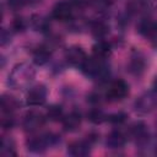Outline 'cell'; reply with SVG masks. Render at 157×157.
Returning a JSON list of instances; mask_svg holds the SVG:
<instances>
[{"label": "cell", "instance_id": "1", "mask_svg": "<svg viewBox=\"0 0 157 157\" xmlns=\"http://www.w3.org/2000/svg\"><path fill=\"white\" fill-rule=\"evenodd\" d=\"M34 70L28 64H17L9 75V83L13 88H26L34 78Z\"/></svg>", "mask_w": 157, "mask_h": 157}, {"label": "cell", "instance_id": "2", "mask_svg": "<svg viewBox=\"0 0 157 157\" xmlns=\"http://www.w3.org/2000/svg\"><path fill=\"white\" fill-rule=\"evenodd\" d=\"M81 70L83 71L85 75L94 77V78H99V80H104L109 75L108 66L105 64H103L102 59H99L97 56L86 58V60L81 65Z\"/></svg>", "mask_w": 157, "mask_h": 157}, {"label": "cell", "instance_id": "3", "mask_svg": "<svg viewBox=\"0 0 157 157\" xmlns=\"http://www.w3.org/2000/svg\"><path fill=\"white\" fill-rule=\"evenodd\" d=\"M56 140H58L56 136H52L50 134L42 136H33L27 140V148L33 153H42L48 148V146L54 144V141Z\"/></svg>", "mask_w": 157, "mask_h": 157}, {"label": "cell", "instance_id": "4", "mask_svg": "<svg viewBox=\"0 0 157 157\" xmlns=\"http://www.w3.org/2000/svg\"><path fill=\"white\" fill-rule=\"evenodd\" d=\"M129 93V86L124 80H115L110 83L107 91V98L110 101H120Z\"/></svg>", "mask_w": 157, "mask_h": 157}, {"label": "cell", "instance_id": "5", "mask_svg": "<svg viewBox=\"0 0 157 157\" xmlns=\"http://www.w3.org/2000/svg\"><path fill=\"white\" fill-rule=\"evenodd\" d=\"M47 99V88L44 85H37L28 91L27 104L28 105H42Z\"/></svg>", "mask_w": 157, "mask_h": 157}, {"label": "cell", "instance_id": "6", "mask_svg": "<svg viewBox=\"0 0 157 157\" xmlns=\"http://www.w3.org/2000/svg\"><path fill=\"white\" fill-rule=\"evenodd\" d=\"M65 58H66V60H67V63L70 65L81 67V65L83 64V61L86 60L87 56H86V53H85V50L82 48L75 45V47H71V48H69L66 50Z\"/></svg>", "mask_w": 157, "mask_h": 157}, {"label": "cell", "instance_id": "7", "mask_svg": "<svg viewBox=\"0 0 157 157\" xmlns=\"http://www.w3.org/2000/svg\"><path fill=\"white\" fill-rule=\"evenodd\" d=\"M156 103H157L156 96H155L152 92H148V93L141 96V97L136 101L135 108H136V110L140 112V113H147V112H150V110H152V109L155 108Z\"/></svg>", "mask_w": 157, "mask_h": 157}, {"label": "cell", "instance_id": "8", "mask_svg": "<svg viewBox=\"0 0 157 157\" xmlns=\"http://www.w3.org/2000/svg\"><path fill=\"white\" fill-rule=\"evenodd\" d=\"M44 123V118L40 113L37 112H29L26 114L25 120H23V128L27 131H34L39 129Z\"/></svg>", "mask_w": 157, "mask_h": 157}, {"label": "cell", "instance_id": "9", "mask_svg": "<svg viewBox=\"0 0 157 157\" xmlns=\"http://www.w3.org/2000/svg\"><path fill=\"white\" fill-rule=\"evenodd\" d=\"M53 17L55 20L59 21H67L71 15H72V7L71 4L66 2V1H60L58 2L54 7H53V12H52Z\"/></svg>", "mask_w": 157, "mask_h": 157}, {"label": "cell", "instance_id": "10", "mask_svg": "<svg viewBox=\"0 0 157 157\" xmlns=\"http://www.w3.org/2000/svg\"><path fill=\"white\" fill-rule=\"evenodd\" d=\"M91 150V141H75L72 144L69 145L67 148V153L75 157H81V156H86L90 153Z\"/></svg>", "mask_w": 157, "mask_h": 157}, {"label": "cell", "instance_id": "11", "mask_svg": "<svg viewBox=\"0 0 157 157\" xmlns=\"http://www.w3.org/2000/svg\"><path fill=\"white\" fill-rule=\"evenodd\" d=\"M107 146L112 150H115V148H120L125 145V136L120 132V131H112L108 136H107V141H105Z\"/></svg>", "mask_w": 157, "mask_h": 157}, {"label": "cell", "instance_id": "12", "mask_svg": "<svg viewBox=\"0 0 157 157\" xmlns=\"http://www.w3.org/2000/svg\"><path fill=\"white\" fill-rule=\"evenodd\" d=\"M81 124V115L76 112H71L70 114L65 115L63 118V125L65 128V130L67 131H74L76 130Z\"/></svg>", "mask_w": 157, "mask_h": 157}, {"label": "cell", "instance_id": "13", "mask_svg": "<svg viewBox=\"0 0 157 157\" xmlns=\"http://www.w3.org/2000/svg\"><path fill=\"white\" fill-rule=\"evenodd\" d=\"M131 134L134 135V137H136L137 142H145L148 139V134H147V128L142 121H136L131 125L130 129Z\"/></svg>", "mask_w": 157, "mask_h": 157}, {"label": "cell", "instance_id": "14", "mask_svg": "<svg viewBox=\"0 0 157 157\" xmlns=\"http://www.w3.org/2000/svg\"><path fill=\"white\" fill-rule=\"evenodd\" d=\"M137 29L145 37H155L157 34V23L151 20H142L139 23Z\"/></svg>", "mask_w": 157, "mask_h": 157}, {"label": "cell", "instance_id": "15", "mask_svg": "<svg viewBox=\"0 0 157 157\" xmlns=\"http://www.w3.org/2000/svg\"><path fill=\"white\" fill-rule=\"evenodd\" d=\"M92 52H93L94 56H97L99 59H104V58L109 56V54H110V45L107 42H98L92 47Z\"/></svg>", "mask_w": 157, "mask_h": 157}, {"label": "cell", "instance_id": "16", "mask_svg": "<svg viewBox=\"0 0 157 157\" xmlns=\"http://www.w3.org/2000/svg\"><path fill=\"white\" fill-rule=\"evenodd\" d=\"M49 59H50V52L48 50V48L44 47L38 48L33 54V61L37 65H44L49 61Z\"/></svg>", "mask_w": 157, "mask_h": 157}, {"label": "cell", "instance_id": "17", "mask_svg": "<svg viewBox=\"0 0 157 157\" xmlns=\"http://www.w3.org/2000/svg\"><path fill=\"white\" fill-rule=\"evenodd\" d=\"M17 107H18V102L13 97H11V96H2V98H1V109H2L4 113L10 114Z\"/></svg>", "mask_w": 157, "mask_h": 157}, {"label": "cell", "instance_id": "18", "mask_svg": "<svg viewBox=\"0 0 157 157\" xmlns=\"http://www.w3.org/2000/svg\"><path fill=\"white\" fill-rule=\"evenodd\" d=\"M0 153H1V156H4V157L15 156V155H16V151H15V142H13L11 139H2Z\"/></svg>", "mask_w": 157, "mask_h": 157}, {"label": "cell", "instance_id": "19", "mask_svg": "<svg viewBox=\"0 0 157 157\" xmlns=\"http://www.w3.org/2000/svg\"><path fill=\"white\" fill-rule=\"evenodd\" d=\"M47 118L49 120H53V121H58V120H63V108L61 105H58V104H52L50 107H48V110H47Z\"/></svg>", "mask_w": 157, "mask_h": 157}, {"label": "cell", "instance_id": "20", "mask_svg": "<svg viewBox=\"0 0 157 157\" xmlns=\"http://www.w3.org/2000/svg\"><path fill=\"white\" fill-rule=\"evenodd\" d=\"M126 7L131 13H141V12L146 11L147 5L144 0H130L128 2Z\"/></svg>", "mask_w": 157, "mask_h": 157}, {"label": "cell", "instance_id": "21", "mask_svg": "<svg viewBox=\"0 0 157 157\" xmlns=\"http://www.w3.org/2000/svg\"><path fill=\"white\" fill-rule=\"evenodd\" d=\"M92 33L96 37H103L108 33V26L102 21H96L92 23Z\"/></svg>", "mask_w": 157, "mask_h": 157}, {"label": "cell", "instance_id": "22", "mask_svg": "<svg viewBox=\"0 0 157 157\" xmlns=\"http://www.w3.org/2000/svg\"><path fill=\"white\" fill-rule=\"evenodd\" d=\"M88 119H90L92 123H94V124H101V123H103L104 120H107L108 117H107L101 109L97 108V109H93V110L90 112Z\"/></svg>", "mask_w": 157, "mask_h": 157}, {"label": "cell", "instance_id": "23", "mask_svg": "<svg viewBox=\"0 0 157 157\" xmlns=\"http://www.w3.org/2000/svg\"><path fill=\"white\" fill-rule=\"evenodd\" d=\"M144 70V63L140 60V59H134L131 63H130V71L135 75H139L141 74Z\"/></svg>", "mask_w": 157, "mask_h": 157}, {"label": "cell", "instance_id": "24", "mask_svg": "<svg viewBox=\"0 0 157 157\" xmlns=\"http://www.w3.org/2000/svg\"><path fill=\"white\" fill-rule=\"evenodd\" d=\"M125 119H126V114L123 112H118V113H114L108 117V120L113 124H121L125 121Z\"/></svg>", "mask_w": 157, "mask_h": 157}, {"label": "cell", "instance_id": "25", "mask_svg": "<svg viewBox=\"0 0 157 157\" xmlns=\"http://www.w3.org/2000/svg\"><path fill=\"white\" fill-rule=\"evenodd\" d=\"M32 23H33V27L37 31H44L47 28V22L44 21V18H42L39 16H33Z\"/></svg>", "mask_w": 157, "mask_h": 157}, {"label": "cell", "instance_id": "26", "mask_svg": "<svg viewBox=\"0 0 157 157\" xmlns=\"http://www.w3.org/2000/svg\"><path fill=\"white\" fill-rule=\"evenodd\" d=\"M12 26H13V29H16V31H22V29L26 28V23H25L23 18H20V17L15 18Z\"/></svg>", "mask_w": 157, "mask_h": 157}, {"label": "cell", "instance_id": "27", "mask_svg": "<svg viewBox=\"0 0 157 157\" xmlns=\"http://www.w3.org/2000/svg\"><path fill=\"white\" fill-rule=\"evenodd\" d=\"M96 9H107L110 5V0H93Z\"/></svg>", "mask_w": 157, "mask_h": 157}, {"label": "cell", "instance_id": "28", "mask_svg": "<svg viewBox=\"0 0 157 157\" xmlns=\"http://www.w3.org/2000/svg\"><path fill=\"white\" fill-rule=\"evenodd\" d=\"M1 125H2V128L9 129V128H11V126L13 125V119H12L11 117L2 118V120H1Z\"/></svg>", "mask_w": 157, "mask_h": 157}, {"label": "cell", "instance_id": "29", "mask_svg": "<svg viewBox=\"0 0 157 157\" xmlns=\"http://www.w3.org/2000/svg\"><path fill=\"white\" fill-rule=\"evenodd\" d=\"M7 42H10V33L7 34L6 29H2V32H1V45H5Z\"/></svg>", "mask_w": 157, "mask_h": 157}, {"label": "cell", "instance_id": "30", "mask_svg": "<svg viewBox=\"0 0 157 157\" xmlns=\"http://www.w3.org/2000/svg\"><path fill=\"white\" fill-rule=\"evenodd\" d=\"M88 4V0H72V5L77 7H85Z\"/></svg>", "mask_w": 157, "mask_h": 157}, {"label": "cell", "instance_id": "31", "mask_svg": "<svg viewBox=\"0 0 157 157\" xmlns=\"http://www.w3.org/2000/svg\"><path fill=\"white\" fill-rule=\"evenodd\" d=\"M22 5H33V4H37L39 2L40 0H20Z\"/></svg>", "mask_w": 157, "mask_h": 157}, {"label": "cell", "instance_id": "32", "mask_svg": "<svg viewBox=\"0 0 157 157\" xmlns=\"http://www.w3.org/2000/svg\"><path fill=\"white\" fill-rule=\"evenodd\" d=\"M153 88H155V91L157 92V76H156V78H155V81H153Z\"/></svg>", "mask_w": 157, "mask_h": 157}]
</instances>
